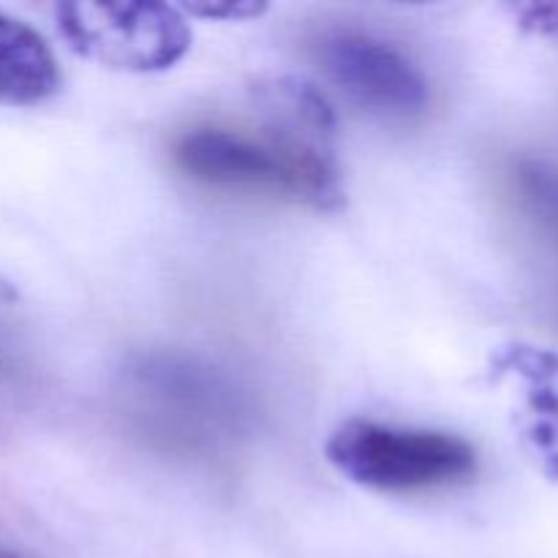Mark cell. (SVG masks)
I'll return each instance as SVG.
<instances>
[{
	"label": "cell",
	"mask_w": 558,
	"mask_h": 558,
	"mask_svg": "<svg viewBox=\"0 0 558 558\" xmlns=\"http://www.w3.org/2000/svg\"><path fill=\"white\" fill-rule=\"evenodd\" d=\"M256 129L196 125L174 142V163L218 189L259 191L316 213L347 207L330 101L303 76H270L251 87Z\"/></svg>",
	"instance_id": "obj_1"
},
{
	"label": "cell",
	"mask_w": 558,
	"mask_h": 558,
	"mask_svg": "<svg viewBox=\"0 0 558 558\" xmlns=\"http://www.w3.org/2000/svg\"><path fill=\"white\" fill-rule=\"evenodd\" d=\"M515 25L558 47V3H512L507 5Z\"/></svg>",
	"instance_id": "obj_7"
},
{
	"label": "cell",
	"mask_w": 558,
	"mask_h": 558,
	"mask_svg": "<svg viewBox=\"0 0 558 558\" xmlns=\"http://www.w3.org/2000/svg\"><path fill=\"white\" fill-rule=\"evenodd\" d=\"M327 80L352 104L387 120H412L430 104L420 65L401 49L360 31H330L316 41Z\"/></svg>",
	"instance_id": "obj_4"
},
{
	"label": "cell",
	"mask_w": 558,
	"mask_h": 558,
	"mask_svg": "<svg viewBox=\"0 0 558 558\" xmlns=\"http://www.w3.org/2000/svg\"><path fill=\"white\" fill-rule=\"evenodd\" d=\"M0 558H22L20 554H14V550H5V548H0Z\"/></svg>",
	"instance_id": "obj_9"
},
{
	"label": "cell",
	"mask_w": 558,
	"mask_h": 558,
	"mask_svg": "<svg viewBox=\"0 0 558 558\" xmlns=\"http://www.w3.org/2000/svg\"><path fill=\"white\" fill-rule=\"evenodd\" d=\"M63 41L80 58L125 74H158L189 54L191 27L172 3H90L54 5Z\"/></svg>",
	"instance_id": "obj_3"
},
{
	"label": "cell",
	"mask_w": 558,
	"mask_h": 558,
	"mask_svg": "<svg viewBox=\"0 0 558 558\" xmlns=\"http://www.w3.org/2000/svg\"><path fill=\"white\" fill-rule=\"evenodd\" d=\"M49 44L25 22L0 14V107H38L60 90Z\"/></svg>",
	"instance_id": "obj_6"
},
{
	"label": "cell",
	"mask_w": 558,
	"mask_h": 558,
	"mask_svg": "<svg viewBox=\"0 0 558 558\" xmlns=\"http://www.w3.org/2000/svg\"><path fill=\"white\" fill-rule=\"evenodd\" d=\"M325 456L338 474L379 494L450 488L469 483L480 469L477 450L461 436L360 417L327 436Z\"/></svg>",
	"instance_id": "obj_2"
},
{
	"label": "cell",
	"mask_w": 558,
	"mask_h": 558,
	"mask_svg": "<svg viewBox=\"0 0 558 558\" xmlns=\"http://www.w3.org/2000/svg\"><path fill=\"white\" fill-rule=\"evenodd\" d=\"M185 16H199V20H234L245 22L262 16L267 3H254V0H229V3H185L180 5Z\"/></svg>",
	"instance_id": "obj_8"
},
{
	"label": "cell",
	"mask_w": 558,
	"mask_h": 558,
	"mask_svg": "<svg viewBox=\"0 0 558 558\" xmlns=\"http://www.w3.org/2000/svg\"><path fill=\"white\" fill-rule=\"evenodd\" d=\"M488 374L512 396V420L529 456L558 483V352L510 341L490 354Z\"/></svg>",
	"instance_id": "obj_5"
}]
</instances>
